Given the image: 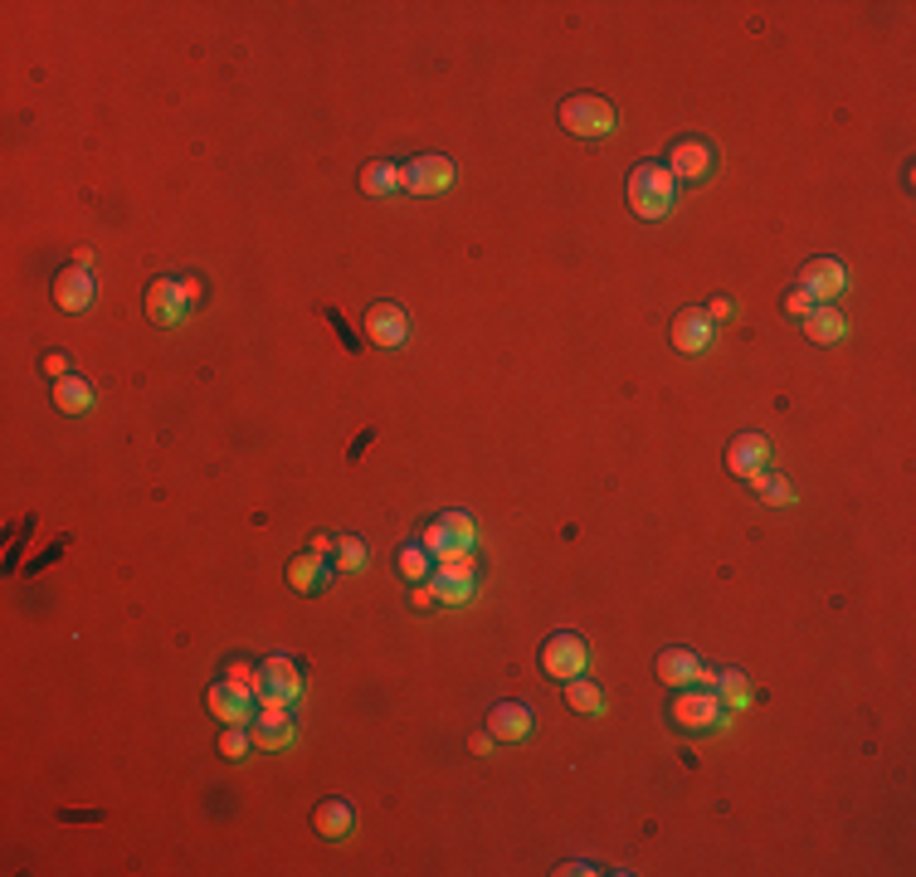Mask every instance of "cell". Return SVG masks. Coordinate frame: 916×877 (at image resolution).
<instances>
[{
  "mask_svg": "<svg viewBox=\"0 0 916 877\" xmlns=\"http://www.w3.org/2000/svg\"><path fill=\"white\" fill-rule=\"evenodd\" d=\"M258 702H283V707H293L302 697V668L293 663L288 654H274V658H264L258 663Z\"/></svg>",
  "mask_w": 916,
  "mask_h": 877,
  "instance_id": "cell-8",
  "label": "cell"
},
{
  "mask_svg": "<svg viewBox=\"0 0 916 877\" xmlns=\"http://www.w3.org/2000/svg\"><path fill=\"white\" fill-rule=\"evenodd\" d=\"M711 692L721 697V707H727V712H741V707L751 702V682H746L741 673H717V682H711Z\"/></svg>",
  "mask_w": 916,
  "mask_h": 877,
  "instance_id": "cell-28",
  "label": "cell"
},
{
  "mask_svg": "<svg viewBox=\"0 0 916 877\" xmlns=\"http://www.w3.org/2000/svg\"><path fill=\"white\" fill-rule=\"evenodd\" d=\"M206 712L214 717L220 726H254L258 717V692L254 688H240V682L220 678L214 688L206 692Z\"/></svg>",
  "mask_w": 916,
  "mask_h": 877,
  "instance_id": "cell-5",
  "label": "cell"
},
{
  "mask_svg": "<svg viewBox=\"0 0 916 877\" xmlns=\"http://www.w3.org/2000/svg\"><path fill=\"white\" fill-rule=\"evenodd\" d=\"M224 678H230V682H240V688H258V668H254L249 658H234Z\"/></svg>",
  "mask_w": 916,
  "mask_h": 877,
  "instance_id": "cell-32",
  "label": "cell"
},
{
  "mask_svg": "<svg viewBox=\"0 0 916 877\" xmlns=\"http://www.w3.org/2000/svg\"><path fill=\"white\" fill-rule=\"evenodd\" d=\"M190 292L180 278H156L152 288H146V318L156 322V328H180V322L190 318Z\"/></svg>",
  "mask_w": 916,
  "mask_h": 877,
  "instance_id": "cell-10",
  "label": "cell"
},
{
  "mask_svg": "<svg viewBox=\"0 0 916 877\" xmlns=\"http://www.w3.org/2000/svg\"><path fill=\"white\" fill-rule=\"evenodd\" d=\"M468 751H473V756H493V736H473Z\"/></svg>",
  "mask_w": 916,
  "mask_h": 877,
  "instance_id": "cell-36",
  "label": "cell"
},
{
  "mask_svg": "<svg viewBox=\"0 0 916 877\" xmlns=\"http://www.w3.org/2000/svg\"><path fill=\"white\" fill-rule=\"evenodd\" d=\"M751 488L761 492L765 502H775V508H790V502H795V488H790L785 478H775V474H755V478H751Z\"/></svg>",
  "mask_w": 916,
  "mask_h": 877,
  "instance_id": "cell-29",
  "label": "cell"
},
{
  "mask_svg": "<svg viewBox=\"0 0 916 877\" xmlns=\"http://www.w3.org/2000/svg\"><path fill=\"white\" fill-rule=\"evenodd\" d=\"M366 336L376 346H405V336H410V312L400 308V302H371L366 308Z\"/></svg>",
  "mask_w": 916,
  "mask_h": 877,
  "instance_id": "cell-12",
  "label": "cell"
},
{
  "mask_svg": "<svg viewBox=\"0 0 916 877\" xmlns=\"http://www.w3.org/2000/svg\"><path fill=\"white\" fill-rule=\"evenodd\" d=\"M88 404H93V386H88L84 376L54 380V410H59V414H84Z\"/></svg>",
  "mask_w": 916,
  "mask_h": 877,
  "instance_id": "cell-24",
  "label": "cell"
},
{
  "mask_svg": "<svg viewBox=\"0 0 916 877\" xmlns=\"http://www.w3.org/2000/svg\"><path fill=\"white\" fill-rule=\"evenodd\" d=\"M332 576H336V566L322 560V551H302V556L288 560V585L298 595H322L327 585H332Z\"/></svg>",
  "mask_w": 916,
  "mask_h": 877,
  "instance_id": "cell-15",
  "label": "cell"
},
{
  "mask_svg": "<svg viewBox=\"0 0 916 877\" xmlns=\"http://www.w3.org/2000/svg\"><path fill=\"white\" fill-rule=\"evenodd\" d=\"M727 468H731L737 478H746V482H751L755 474H765V468H771V438H765V434H741V438H731Z\"/></svg>",
  "mask_w": 916,
  "mask_h": 877,
  "instance_id": "cell-14",
  "label": "cell"
},
{
  "mask_svg": "<svg viewBox=\"0 0 916 877\" xmlns=\"http://www.w3.org/2000/svg\"><path fill=\"white\" fill-rule=\"evenodd\" d=\"M312 829L327 839V843H342V839H352V829H356V809L346 804V800H322L318 804V814H312Z\"/></svg>",
  "mask_w": 916,
  "mask_h": 877,
  "instance_id": "cell-20",
  "label": "cell"
},
{
  "mask_svg": "<svg viewBox=\"0 0 916 877\" xmlns=\"http://www.w3.org/2000/svg\"><path fill=\"white\" fill-rule=\"evenodd\" d=\"M488 736L493 741H527L531 736V707L522 702H497L488 712Z\"/></svg>",
  "mask_w": 916,
  "mask_h": 877,
  "instance_id": "cell-19",
  "label": "cell"
},
{
  "mask_svg": "<svg viewBox=\"0 0 916 877\" xmlns=\"http://www.w3.org/2000/svg\"><path fill=\"white\" fill-rule=\"evenodd\" d=\"M565 707L595 722V717H605V688L591 682V678H571V682H565Z\"/></svg>",
  "mask_w": 916,
  "mask_h": 877,
  "instance_id": "cell-23",
  "label": "cell"
},
{
  "mask_svg": "<svg viewBox=\"0 0 916 877\" xmlns=\"http://www.w3.org/2000/svg\"><path fill=\"white\" fill-rule=\"evenodd\" d=\"M805 336H809V342H819V346H834V342H843V336H848V318L839 308H829V302H819V308L805 318Z\"/></svg>",
  "mask_w": 916,
  "mask_h": 877,
  "instance_id": "cell-21",
  "label": "cell"
},
{
  "mask_svg": "<svg viewBox=\"0 0 916 877\" xmlns=\"http://www.w3.org/2000/svg\"><path fill=\"white\" fill-rule=\"evenodd\" d=\"M669 176L673 181H683V186H703L707 176H711V166H717V152H711V142L707 137H677L669 146Z\"/></svg>",
  "mask_w": 916,
  "mask_h": 877,
  "instance_id": "cell-7",
  "label": "cell"
},
{
  "mask_svg": "<svg viewBox=\"0 0 916 877\" xmlns=\"http://www.w3.org/2000/svg\"><path fill=\"white\" fill-rule=\"evenodd\" d=\"M707 342H711V318H707V312H697V308L677 312V318H673V346H677V352L697 356V352H707Z\"/></svg>",
  "mask_w": 916,
  "mask_h": 877,
  "instance_id": "cell-18",
  "label": "cell"
},
{
  "mask_svg": "<svg viewBox=\"0 0 916 877\" xmlns=\"http://www.w3.org/2000/svg\"><path fill=\"white\" fill-rule=\"evenodd\" d=\"M420 542L434 551V560H449L459 551H473V517L468 512H439L420 532Z\"/></svg>",
  "mask_w": 916,
  "mask_h": 877,
  "instance_id": "cell-9",
  "label": "cell"
},
{
  "mask_svg": "<svg viewBox=\"0 0 916 877\" xmlns=\"http://www.w3.org/2000/svg\"><path fill=\"white\" fill-rule=\"evenodd\" d=\"M669 717H673L677 731H693V736L727 726V707H721V697L711 692V688H683V692L673 697Z\"/></svg>",
  "mask_w": 916,
  "mask_h": 877,
  "instance_id": "cell-2",
  "label": "cell"
},
{
  "mask_svg": "<svg viewBox=\"0 0 916 877\" xmlns=\"http://www.w3.org/2000/svg\"><path fill=\"white\" fill-rule=\"evenodd\" d=\"M434 604H439V600H434V590H429V580H424V585H410V610H420V614H424V610H434Z\"/></svg>",
  "mask_w": 916,
  "mask_h": 877,
  "instance_id": "cell-34",
  "label": "cell"
},
{
  "mask_svg": "<svg viewBox=\"0 0 916 877\" xmlns=\"http://www.w3.org/2000/svg\"><path fill=\"white\" fill-rule=\"evenodd\" d=\"M653 673H659V682H669V688H693L697 673H703V658H697L693 648H663Z\"/></svg>",
  "mask_w": 916,
  "mask_h": 877,
  "instance_id": "cell-17",
  "label": "cell"
},
{
  "mask_svg": "<svg viewBox=\"0 0 916 877\" xmlns=\"http://www.w3.org/2000/svg\"><path fill=\"white\" fill-rule=\"evenodd\" d=\"M780 308H785V318H799V322H805L809 312L819 308V302H814L805 288H795V292H785V302H780Z\"/></svg>",
  "mask_w": 916,
  "mask_h": 877,
  "instance_id": "cell-31",
  "label": "cell"
},
{
  "mask_svg": "<svg viewBox=\"0 0 916 877\" xmlns=\"http://www.w3.org/2000/svg\"><path fill=\"white\" fill-rule=\"evenodd\" d=\"M214 751H220L224 761H244L249 751H254V736H249V726H224L220 731V746H214Z\"/></svg>",
  "mask_w": 916,
  "mask_h": 877,
  "instance_id": "cell-30",
  "label": "cell"
},
{
  "mask_svg": "<svg viewBox=\"0 0 916 877\" xmlns=\"http://www.w3.org/2000/svg\"><path fill=\"white\" fill-rule=\"evenodd\" d=\"M44 370H49L54 380L74 376V356H69V352H49V356H44Z\"/></svg>",
  "mask_w": 916,
  "mask_h": 877,
  "instance_id": "cell-33",
  "label": "cell"
},
{
  "mask_svg": "<svg viewBox=\"0 0 916 877\" xmlns=\"http://www.w3.org/2000/svg\"><path fill=\"white\" fill-rule=\"evenodd\" d=\"M449 186H454L449 156H415L410 166H400V190H410V196H444Z\"/></svg>",
  "mask_w": 916,
  "mask_h": 877,
  "instance_id": "cell-11",
  "label": "cell"
},
{
  "mask_svg": "<svg viewBox=\"0 0 916 877\" xmlns=\"http://www.w3.org/2000/svg\"><path fill=\"white\" fill-rule=\"evenodd\" d=\"M249 736H254V751H288L298 741V726H293V717H278V722H254Z\"/></svg>",
  "mask_w": 916,
  "mask_h": 877,
  "instance_id": "cell-25",
  "label": "cell"
},
{
  "mask_svg": "<svg viewBox=\"0 0 916 877\" xmlns=\"http://www.w3.org/2000/svg\"><path fill=\"white\" fill-rule=\"evenodd\" d=\"M707 318H711V322H727V318H731V298H711V302H707Z\"/></svg>",
  "mask_w": 916,
  "mask_h": 877,
  "instance_id": "cell-35",
  "label": "cell"
},
{
  "mask_svg": "<svg viewBox=\"0 0 916 877\" xmlns=\"http://www.w3.org/2000/svg\"><path fill=\"white\" fill-rule=\"evenodd\" d=\"M673 190H677V181L669 176V166L639 162L634 171H629V210H634L639 220H663L673 210Z\"/></svg>",
  "mask_w": 916,
  "mask_h": 877,
  "instance_id": "cell-1",
  "label": "cell"
},
{
  "mask_svg": "<svg viewBox=\"0 0 916 877\" xmlns=\"http://www.w3.org/2000/svg\"><path fill=\"white\" fill-rule=\"evenodd\" d=\"M541 668H547V678H556V682L585 678V668H591V648H585L581 634L561 629V634H551L547 644H541Z\"/></svg>",
  "mask_w": 916,
  "mask_h": 877,
  "instance_id": "cell-4",
  "label": "cell"
},
{
  "mask_svg": "<svg viewBox=\"0 0 916 877\" xmlns=\"http://www.w3.org/2000/svg\"><path fill=\"white\" fill-rule=\"evenodd\" d=\"M366 542L361 536H336V546H332V566L342 570V576H356V570H366Z\"/></svg>",
  "mask_w": 916,
  "mask_h": 877,
  "instance_id": "cell-27",
  "label": "cell"
},
{
  "mask_svg": "<svg viewBox=\"0 0 916 877\" xmlns=\"http://www.w3.org/2000/svg\"><path fill=\"white\" fill-rule=\"evenodd\" d=\"M561 127L571 132V137H605V132L619 127V112H615V103H605V98H595V93H575L561 103Z\"/></svg>",
  "mask_w": 916,
  "mask_h": 877,
  "instance_id": "cell-3",
  "label": "cell"
},
{
  "mask_svg": "<svg viewBox=\"0 0 916 877\" xmlns=\"http://www.w3.org/2000/svg\"><path fill=\"white\" fill-rule=\"evenodd\" d=\"M473 580H478V560H473V551H459V556H449V560L434 566L429 590H434L439 604H463L473 595Z\"/></svg>",
  "mask_w": 916,
  "mask_h": 877,
  "instance_id": "cell-6",
  "label": "cell"
},
{
  "mask_svg": "<svg viewBox=\"0 0 916 877\" xmlns=\"http://www.w3.org/2000/svg\"><path fill=\"white\" fill-rule=\"evenodd\" d=\"M799 288H805L814 302H829L848 288V268L839 258H809V264L799 268Z\"/></svg>",
  "mask_w": 916,
  "mask_h": 877,
  "instance_id": "cell-13",
  "label": "cell"
},
{
  "mask_svg": "<svg viewBox=\"0 0 916 877\" xmlns=\"http://www.w3.org/2000/svg\"><path fill=\"white\" fill-rule=\"evenodd\" d=\"M434 551H429L424 542H405L400 546V556H395V570H400V580L405 585H424L429 576H434Z\"/></svg>",
  "mask_w": 916,
  "mask_h": 877,
  "instance_id": "cell-22",
  "label": "cell"
},
{
  "mask_svg": "<svg viewBox=\"0 0 916 877\" xmlns=\"http://www.w3.org/2000/svg\"><path fill=\"white\" fill-rule=\"evenodd\" d=\"M93 298H98V284L88 278V268H59L54 274V302H59L64 312H84V308H93Z\"/></svg>",
  "mask_w": 916,
  "mask_h": 877,
  "instance_id": "cell-16",
  "label": "cell"
},
{
  "mask_svg": "<svg viewBox=\"0 0 916 877\" xmlns=\"http://www.w3.org/2000/svg\"><path fill=\"white\" fill-rule=\"evenodd\" d=\"M361 190H366V196H390V190H400V166L395 162H366L361 166Z\"/></svg>",
  "mask_w": 916,
  "mask_h": 877,
  "instance_id": "cell-26",
  "label": "cell"
}]
</instances>
